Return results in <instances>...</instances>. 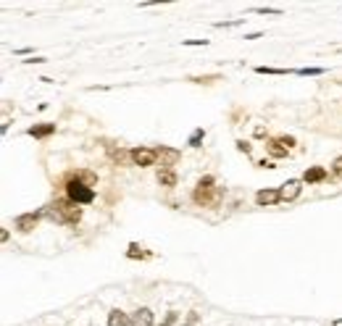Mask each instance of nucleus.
I'll return each mask as SVG.
<instances>
[{"instance_id": "1", "label": "nucleus", "mask_w": 342, "mask_h": 326, "mask_svg": "<svg viewBox=\"0 0 342 326\" xmlns=\"http://www.w3.org/2000/svg\"><path fill=\"white\" fill-rule=\"evenodd\" d=\"M45 216H50L53 221H58V224H77L82 211L77 208V203H72V200H55L53 205L45 208Z\"/></svg>"}, {"instance_id": "2", "label": "nucleus", "mask_w": 342, "mask_h": 326, "mask_svg": "<svg viewBox=\"0 0 342 326\" xmlns=\"http://www.w3.org/2000/svg\"><path fill=\"white\" fill-rule=\"evenodd\" d=\"M219 197H221V190L214 187V179L211 177L197 182V190H195V203L197 205H219Z\"/></svg>"}, {"instance_id": "3", "label": "nucleus", "mask_w": 342, "mask_h": 326, "mask_svg": "<svg viewBox=\"0 0 342 326\" xmlns=\"http://www.w3.org/2000/svg\"><path fill=\"white\" fill-rule=\"evenodd\" d=\"M66 195H69V200L72 203H92L95 200V192H92V187L90 184H82L79 179H72L66 184Z\"/></svg>"}, {"instance_id": "4", "label": "nucleus", "mask_w": 342, "mask_h": 326, "mask_svg": "<svg viewBox=\"0 0 342 326\" xmlns=\"http://www.w3.org/2000/svg\"><path fill=\"white\" fill-rule=\"evenodd\" d=\"M132 160L137 166H153L158 160V150H150V147H137L132 150Z\"/></svg>"}, {"instance_id": "5", "label": "nucleus", "mask_w": 342, "mask_h": 326, "mask_svg": "<svg viewBox=\"0 0 342 326\" xmlns=\"http://www.w3.org/2000/svg\"><path fill=\"white\" fill-rule=\"evenodd\" d=\"M158 160H161L163 169H171L174 163L179 160V150H174V147H158Z\"/></svg>"}, {"instance_id": "6", "label": "nucleus", "mask_w": 342, "mask_h": 326, "mask_svg": "<svg viewBox=\"0 0 342 326\" xmlns=\"http://www.w3.org/2000/svg\"><path fill=\"white\" fill-rule=\"evenodd\" d=\"M300 182L298 179H290V182H285L282 184V190H279V195H282V200H295V197L300 195Z\"/></svg>"}, {"instance_id": "7", "label": "nucleus", "mask_w": 342, "mask_h": 326, "mask_svg": "<svg viewBox=\"0 0 342 326\" xmlns=\"http://www.w3.org/2000/svg\"><path fill=\"white\" fill-rule=\"evenodd\" d=\"M129 326H153V310L150 308H140L137 313H132Z\"/></svg>"}, {"instance_id": "8", "label": "nucleus", "mask_w": 342, "mask_h": 326, "mask_svg": "<svg viewBox=\"0 0 342 326\" xmlns=\"http://www.w3.org/2000/svg\"><path fill=\"white\" fill-rule=\"evenodd\" d=\"M282 200V195H279V190H261L255 195V203L258 205H274V203H279Z\"/></svg>"}, {"instance_id": "9", "label": "nucleus", "mask_w": 342, "mask_h": 326, "mask_svg": "<svg viewBox=\"0 0 342 326\" xmlns=\"http://www.w3.org/2000/svg\"><path fill=\"white\" fill-rule=\"evenodd\" d=\"M37 221H40L37 213H24V216L16 218V229H19V231H32L34 226H37Z\"/></svg>"}, {"instance_id": "10", "label": "nucleus", "mask_w": 342, "mask_h": 326, "mask_svg": "<svg viewBox=\"0 0 342 326\" xmlns=\"http://www.w3.org/2000/svg\"><path fill=\"white\" fill-rule=\"evenodd\" d=\"M129 321L132 318H129L124 310H111L108 313V326H129Z\"/></svg>"}, {"instance_id": "11", "label": "nucleus", "mask_w": 342, "mask_h": 326, "mask_svg": "<svg viewBox=\"0 0 342 326\" xmlns=\"http://www.w3.org/2000/svg\"><path fill=\"white\" fill-rule=\"evenodd\" d=\"M158 184H163V187H176V174L171 169H161L158 171Z\"/></svg>"}, {"instance_id": "12", "label": "nucleus", "mask_w": 342, "mask_h": 326, "mask_svg": "<svg viewBox=\"0 0 342 326\" xmlns=\"http://www.w3.org/2000/svg\"><path fill=\"white\" fill-rule=\"evenodd\" d=\"M53 132H55V124H37V126H32V129H29L32 137H48Z\"/></svg>"}, {"instance_id": "13", "label": "nucleus", "mask_w": 342, "mask_h": 326, "mask_svg": "<svg viewBox=\"0 0 342 326\" xmlns=\"http://www.w3.org/2000/svg\"><path fill=\"white\" fill-rule=\"evenodd\" d=\"M324 177H326V171L321 166H313V169L305 171V182H321Z\"/></svg>"}, {"instance_id": "14", "label": "nucleus", "mask_w": 342, "mask_h": 326, "mask_svg": "<svg viewBox=\"0 0 342 326\" xmlns=\"http://www.w3.org/2000/svg\"><path fill=\"white\" fill-rule=\"evenodd\" d=\"M268 153H271V155H277V158H279V155H287V150H285V147H282L279 142H271V145H268Z\"/></svg>"}, {"instance_id": "15", "label": "nucleus", "mask_w": 342, "mask_h": 326, "mask_svg": "<svg viewBox=\"0 0 342 326\" xmlns=\"http://www.w3.org/2000/svg\"><path fill=\"white\" fill-rule=\"evenodd\" d=\"M145 255H148V253H143L137 244H129V258H145Z\"/></svg>"}, {"instance_id": "16", "label": "nucleus", "mask_w": 342, "mask_h": 326, "mask_svg": "<svg viewBox=\"0 0 342 326\" xmlns=\"http://www.w3.org/2000/svg\"><path fill=\"white\" fill-rule=\"evenodd\" d=\"M203 137H206V132L197 129V132L192 134V139H190V145H192V147H200V139H203Z\"/></svg>"}, {"instance_id": "17", "label": "nucleus", "mask_w": 342, "mask_h": 326, "mask_svg": "<svg viewBox=\"0 0 342 326\" xmlns=\"http://www.w3.org/2000/svg\"><path fill=\"white\" fill-rule=\"evenodd\" d=\"M255 71H258V74H285L282 68H268V66H258Z\"/></svg>"}, {"instance_id": "18", "label": "nucleus", "mask_w": 342, "mask_h": 326, "mask_svg": "<svg viewBox=\"0 0 342 326\" xmlns=\"http://www.w3.org/2000/svg\"><path fill=\"white\" fill-rule=\"evenodd\" d=\"M277 142H279L282 147H285V150H290V147L295 145V139H292V137H279V139H277Z\"/></svg>"}, {"instance_id": "19", "label": "nucleus", "mask_w": 342, "mask_h": 326, "mask_svg": "<svg viewBox=\"0 0 342 326\" xmlns=\"http://www.w3.org/2000/svg\"><path fill=\"white\" fill-rule=\"evenodd\" d=\"M298 74L300 76H316V74H321V68H300Z\"/></svg>"}, {"instance_id": "20", "label": "nucleus", "mask_w": 342, "mask_h": 326, "mask_svg": "<svg viewBox=\"0 0 342 326\" xmlns=\"http://www.w3.org/2000/svg\"><path fill=\"white\" fill-rule=\"evenodd\" d=\"M237 150H240V153H250V145H247V142H242V139H240V142H237Z\"/></svg>"}, {"instance_id": "21", "label": "nucleus", "mask_w": 342, "mask_h": 326, "mask_svg": "<svg viewBox=\"0 0 342 326\" xmlns=\"http://www.w3.org/2000/svg\"><path fill=\"white\" fill-rule=\"evenodd\" d=\"M184 45H208V40H187Z\"/></svg>"}, {"instance_id": "22", "label": "nucleus", "mask_w": 342, "mask_h": 326, "mask_svg": "<svg viewBox=\"0 0 342 326\" xmlns=\"http://www.w3.org/2000/svg\"><path fill=\"white\" fill-rule=\"evenodd\" d=\"M334 171H337V174H342V158H337V160H334Z\"/></svg>"}, {"instance_id": "23", "label": "nucleus", "mask_w": 342, "mask_h": 326, "mask_svg": "<svg viewBox=\"0 0 342 326\" xmlns=\"http://www.w3.org/2000/svg\"><path fill=\"white\" fill-rule=\"evenodd\" d=\"M182 326H195V323H182Z\"/></svg>"}]
</instances>
